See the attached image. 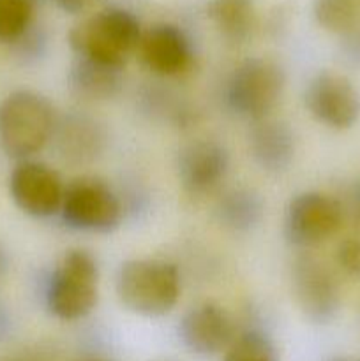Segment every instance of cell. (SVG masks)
<instances>
[{
  "label": "cell",
  "mask_w": 360,
  "mask_h": 361,
  "mask_svg": "<svg viewBox=\"0 0 360 361\" xmlns=\"http://www.w3.org/2000/svg\"><path fill=\"white\" fill-rule=\"evenodd\" d=\"M141 34L140 21L133 13L112 7L74 25L69 32V44L81 59L124 69L138 49Z\"/></svg>",
  "instance_id": "6da1fadb"
},
{
  "label": "cell",
  "mask_w": 360,
  "mask_h": 361,
  "mask_svg": "<svg viewBox=\"0 0 360 361\" xmlns=\"http://www.w3.org/2000/svg\"><path fill=\"white\" fill-rule=\"evenodd\" d=\"M55 133V111L44 95L16 90L0 102V147L9 157L28 161Z\"/></svg>",
  "instance_id": "7a4b0ae2"
},
{
  "label": "cell",
  "mask_w": 360,
  "mask_h": 361,
  "mask_svg": "<svg viewBox=\"0 0 360 361\" xmlns=\"http://www.w3.org/2000/svg\"><path fill=\"white\" fill-rule=\"evenodd\" d=\"M116 296L131 312L145 317L166 316L180 296V274L161 259H131L116 271Z\"/></svg>",
  "instance_id": "3957f363"
},
{
  "label": "cell",
  "mask_w": 360,
  "mask_h": 361,
  "mask_svg": "<svg viewBox=\"0 0 360 361\" xmlns=\"http://www.w3.org/2000/svg\"><path fill=\"white\" fill-rule=\"evenodd\" d=\"M99 300V267L88 250H67L46 291L49 312L62 321L87 317Z\"/></svg>",
  "instance_id": "277c9868"
},
{
  "label": "cell",
  "mask_w": 360,
  "mask_h": 361,
  "mask_svg": "<svg viewBox=\"0 0 360 361\" xmlns=\"http://www.w3.org/2000/svg\"><path fill=\"white\" fill-rule=\"evenodd\" d=\"M284 85V71L274 60L247 59L229 76L226 97L236 115L258 122L277 106Z\"/></svg>",
  "instance_id": "5b68a950"
},
{
  "label": "cell",
  "mask_w": 360,
  "mask_h": 361,
  "mask_svg": "<svg viewBox=\"0 0 360 361\" xmlns=\"http://www.w3.org/2000/svg\"><path fill=\"white\" fill-rule=\"evenodd\" d=\"M64 222L76 231L109 235L122 222V203L112 187L95 176H80L66 185Z\"/></svg>",
  "instance_id": "8992f818"
},
{
  "label": "cell",
  "mask_w": 360,
  "mask_h": 361,
  "mask_svg": "<svg viewBox=\"0 0 360 361\" xmlns=\"http://www.w3.org/2000/svg\"><path fill=\"white\" fill-rule=\"evenodd\" d=\"M342 208L339 201L323 192H302L288 203L284 214V236L295 247H314L339 231Z\"/></svg>",
  "instance_id": "52a82bcc"
},
{
  "label": "cell",
  "mask_w": 360,
  "mask_h": 361,
  "mask_svg": "<svg viewBox=\"0 0 360 361\" xmlns=\"http://www.w3.org/2000/svg\"><path fill=\"white\" fill-rule=\"evenodd\" d=\"M9 192L21 212L35 219H48L62 210L66 185L59 171L48 164L21 161L9 176Z\"/></svg>",
  "instance_id": "ba28073f"
},
{
  "label": "cell",
  "mask_w": 360,
  "mask_h": 361,
  "mask_svg": "<svg viewBox=\"0 0 360 361\" xmlns=\"http://www.w3.org/2000/svg\"><path fill=\"white\" fill-rule=\"evenodd\" d=\"M304 99L307 111L330 129H349L360 118V92L342 74L318 73L307 85Z\"/></svg>",
  "instance_id": "9c48e42d"
},
{
  "label": "cell",
  "mask_w": 360,
  "mask_h": 361,
  "mask_svg": "<svg viewBox=\"0 0 360 361\" xmlns=\"http://www.w3.org/2000/svg\"><path fill=\"white\" fill-rule=\"evenodd\" d=\"M293 296L304 316L328 323L339 309V291L330 271L313 256L296 257L292 267Z\"/></svg>",
  "instance_id": "30bf717a"
},
{
  "label": "cell",
  "mask_w": 360,
  "mask_h": 361,
  "mask_svg": "<svg viewBox=\"0 0 360 361\" xmlns=\"http://www.w3.org/2000/svg\"><path fill=\"white\" fill-rule=\"evenodd\" d=\"M182 344L194 355L212 356L226 351L235 341V323L217 303H201L182 317L179 326Z\"/></svg>",
  "instance_id": "8fae6325"
},
{
  "label": "cell",
  "mask_w": 360,
  "mask_h": 361,
  "mask_svg": "<svg viewBox=\"0 0 360 361\" xmlns=\"http://www.w3.org/2000/svg\"><path fill=\"white\" fill-rule=\"evenodd\" d=\"M141 62L159 76H179L193 63V49L187 35L175 25H155L141 34L138 44Z\"/></svg>",
  "instance_id": "7c38bea8"
},
{
  "label": "cell",
  "mask_w": 360,
  "mask_h": 361,
  "mask_svg": "<svg viewBox=\"0 0 360 361\" xmlns=\"http://www.w3.org/2000/svg\"><path fill=\"white\" fill-rule=\"evenodd\" d=\"M229 169V155L215 141H196L180 152L179 178L189 194H207L221 185Z\"/></svg>",
  "instance_id": "4fadbf2b"
},
{
  "label": "cell",
  "mask_w": 360,
  "mask_h": 361,
  "mask_svg": "<svg viewBox=\"0 0 360 361\" xmlns=\"http://www.w3.org/2000/svg\"><path fill=\"white\" fill-rule=\"evenodd\" d=\"M251 154L265 171H284L295 155L292 129L279 120H258L251 130Z\"/></svg>",
  "instance_id": "5bb4252c"
},
{
  "label": "cell",
  "mask_w": 360,
  "mask_h": 361,
  "mask_svg": "<svg viewBox=\"0 0 360 361\" xmlns=\"http://www.w3.org/2000/svg\"><path fill=\"white\" fill-rule=\"evenodd\" d=\"M71 81L81 95L90 99H108L119 92L122 83V69L78 56L71 69Z\"/></svg>",
  "instance_id": "9a60e30c"
},
{
  "label": "cell",
  "mask_w": 360,
  "mask_h": 361,
  "mask_svg": "<svg viewBox=\"0 0 360 361\" xmlns=\"http://www.w3.org/2000/svg\"><path fill=\"white\" fill-rule=\"evenodd\" d=\"M208 18L226 39L240 42L251 34L254 23L253 0H210Z\"/></svg>",
  "instance_id": "2e32d148"
},
{
  "label": "cell",
  "mask_w": 360,
  "mask_h": 361,
  "mask_svg": "<svg viewBox=\"0 0 360 361\" xmlns=\"http://www.w3.org/2000/svg\"><path fill=\"white\" fill-rule=\"evenodd\" d=\"M221 221L235 231H247L261 219V201L247 189L232 190L219 204Z\"/></svg>",
  "instance_id": "e0dca14e"
},
{
  "label": "cell",
  "mask_w": 360,
  "mask_h": 361,
  "mask_svg": "<svg viewBox=\"0 0 360 361\" xmlns=\"http://www.w3.org/2000/svg\"><path fill=\"white\" fill-rule=\"evenodd\" d=\"M34 0H0V42H20L30 30Z\"/></svg>",
  "instance_id": "ac0fdd59"
},
{
  "label": "cell",
  "mask_w": 360,
  "mask_h": 361,
  "mask_svg": "<svg viewBox=\"0 0 360 361\" xmlns=\"http://www.w3.org/2000/svg\"><path fill=\"white\" fill-rule=\"evenodd\" d=\"M314 18L318 25L334 34L349 32L359 18L356 0H314Z\"/></svg>",
  "instance_id": "d6986e66"
},
{
  "label": "cell",
  "mask_w": 360,
  "mask_h": 361,
  "mask_svg": "<svg viewBox=\"0 0 360 361\" xmlns=\"http://www.w3.org/2000/svg\"><path fill=\"white\" fill-rule=\"evenodd\" d=\"M222 361H279L275 345L260 331H246L235 337Z\"/></svg>",
  "instance_id": "ffe728a7"
},
{
  "label": "cell",
  "mask_w": 360,
  "mask_h": 361,
  "mask_svg": "<svg viewBox=\"0 0 360 361\" xmlns=\"http://www.w3.org/2000/svg\"><path fill=\"white\" fill-rule=\"evenodd\" d=\"M101 136L97 133V127L87 120H74L73 123L66 126L60 141H62L64 155H73V157H92L97 152V145Z\"/></svg>",
  "instance_id": "44dd1931"
},
{
  "label": "cell",
  "mask_w": 360,
  "mask_h": 361,
  "mask_svg": "<svg viewBox=\"0 0 360 361\" xmlns=\"http://www.w3.org/2000/svg\"><path fill=\"white\" fill-rule=\"evenodd\" d=\"M337 264L349 275L360 277V240L346 238L339 243L337 252Z\"/></svg>",
  "instance_id": "7402d4cb"
},
{
  "label": "cell",
  "mask_w": 360,
  "mask_h": 361,
  "mask_svg": "<svg viewBox=\"0 0 360 361\" xmlns=\"http://www.w3.org/2000/svg\"><path fill=\"white\" fill-rule=\"evenodd\" d=\"M53 2H55L60 9L66 11V13L76 14L81 13L90 0H53Z\"/></svg>",
  "instance_id": "603a6c76"
},
{
  "label": "cell",
  "mask_w": 360,
  "mask_h": 361,
  "mask_svg": "<svg viewBox=\"0 0 360 361\" xmlns=\"http://www.w3.org/2000/svg\"><path fill=\"white\" fill-rule=\"evenodd\" d=\"M87 361H108V360H99V358H95V360H87Z\"/></svg>",
  "instance_id": "cb8c5ba5"
}]
</instances>
